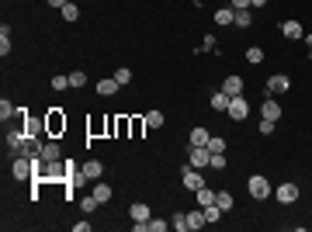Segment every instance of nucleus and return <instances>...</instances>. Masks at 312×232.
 I'll return each instance as SVG.
<instances>
[{"label":"nucleus","mask_w":312,"mask_h":232,"mask_svg":"<svg viewBox=\"0 0 312 232\" xmlns=\"http://www.w3.org/2000/svg\"><path fill=\"white\" fill-rule=\"evenodd\" d=\"M63 17H66V21H77V17H80V7L73 3V0H70V3L63 7Z\"/></svg>","instance_id":"c756f323"},{"label":"nucleus","mask_w":312,"mask_h":232,"mask_svg":"<svg viewBox=\"0 0 312 232\" xmlns=\"http://www.w3.org/2000/svg\"><path fill=\"white\" fill-rule=\"evenodd\" d=\"M250 3H253V0H229V7H233V10H246Z\"/></svg>","instance_id":"ea45409f"},{"label":"nucleus","mask_w":312,"mask_h":232,"mask_svg":"<svg viewBox=\"0 0 312 232\" xmlns=\"http://www.w3.org/2000/svg\"><path fill=\"white\" fill-rule=\"evenodd\" d=\"M243 59H246V63H250V66H260V63H264V49H260V45H250V49H246V56H243Z\"/></svg>","instance_id":"412c9836"},{"label":"nucleus","mask_w":312,"mask_h":232,"mask_svg":"<svg viewBox=\"0 0 312 232\" xmlns=\"http://www.w3.org/2000/svg\"><path fill=\"white\" fill-rule=\"evenodd\" d=\"M45 132H49L52 139L66 132V115H63L59 108H49V115H45Z\"/></svg>","instance_id":"f03ea898"},{"label":"nucleus","mask_w":312,"mask_h":232,"mask_svg":"<svg viewBox=\"0 0 312 232\" xmlns=\"http://www.w3.org/2000/svg\"><path fill=\"white\" fill-rule=\"evenodd\" d=\"M80 208H83V212H87V215H94V212H97V208H101V201H97V198H94V194H87V198H80Z\"/></svg>","instance_id":"bb28decb"},{"label":"nucleus","mask_w":312,"mask_h":232,"mask_svg":"<svg viewBox=\"0 0 312 232\" xmlns=\"http://www.w3.org/2000/svg\"><path fill=\"white\" fill-rule=\"evenodd\" d=\"M208 149H212V153H226V139H215V135H212V139H208Z\"/></svg>","instance_id":"c9c22d12"},{"label":"nucleus","mask_w":312,"mask_h":232,"mask_svg":"<svg viewBox=\"0 0 312 232\" xmlns=\"http://www.w3.org/2000/svg\"><path fill=\"white\" fill-rule=\"evenodd\" d=\"M208 139H212V132H208V128H201V125H198V128H191V135H187V142H191V146H208Z\"/></svg>","instance_id":"dca6fc26"},{"label":"nucleus","mask_w":312,"mask_h":232,"mask_svg":"<svg viewBox=\"0 0 312 232\" xmlns=\"http://www.w3.org/2000/svg\"><path fill=\"white\" fill-rule=\"evenodd\" d=\"M80 170H83L87 180H101V177H104V163H101V159H87Z\"/></svg>","instance_id":"1a4fd4ad"},{"label":"nucleus","mask_w":312,"mask_h":232,"mask_svg":"<svg viewBox=\"0 0 312 232\" xmlns=\"http://www.w3.org/2000/svg\"><path fill=\"white\" fill-rule=\"evenodd\" d=\"M180 184H184V191H198V187H205V177H201V170L198 166H184V173H180Z\"/></svg>","instance_id":"20e7f679"},{"label":"nucleus","mask_w":312,"mask_h":232,"mask_svg":"<svg viewBox=\"0 0 312 232\" xmlns=\"http://www.w3.org/2000/svg\"><path fill=\"white\" fill-rule=\"evenodd\" d=\"M10 173H14V180H31L35 177V166H31V156H17L14 163H10Z\"/></svg>","instance_id":"7ed1b4c3"},{"label":"nucleus","mask_w":312,"mask_h":232,"mask_svg":"<svg viewBox=\"0 0 312 232\" xmlns=\"http://www.w3.org/2000/svg\"><path fill=\"white\" fill-rule=\"evenodd\" d=\"M146 125H150V128H163V125H166L163 111H146Z\"/></svg>","instance_id":"393cba45"},{"label":"nucleus","mask_w":312,"mask_h":232,"mask_svg":"<svg viewBox=\"0 0 312 232\" xmlns=\"http://www.w3.org/2000/svg\"><path fill=\"white\" fill-rule=\"evenodd\" d=\"M233 17H236V10H233V7H219V10H215V24H219V28L233 24Z\"/></svg>","instance_id":"aec40b11"},{"label":"nucleus","mask_w":312,"mask_h":232,"mask_svg":"<svg viewBox=\"0 0 312 232\" xmlns=\"http://www.w3.org/2000/svg\"><path fill=\"white\" fill-rule=\"evenodd\" d=\"M42 159H45V163L63 159V149H59V142H56V139H45V146H42Z\"/></svg>","instance_id":"9d476101"},{"label":"nucleus","mask_w":312,"mask_h":232,"mask_svg":"<svg viewBox=\"0 0 312 232\" xmlns=\"http://www.w3.org/2000/svg\"><path fill=\"white\" fill-rule=\"evenodd\" d=\"M45 3H49V7H56V10H63V7H66L70 0H45Z\"/></svg>","instance_id":"79ce46f5"},{"label":"nucleus","mask_w":312,"mask_h":232,"mask_svg":"<svg viewBox=\"0 0 312 232\" xmlns=\"http://www.w3.org/2000/svg\"><path fill=\"white\" fill-rule=\"evenodd\" d=\"M250 7H257V10H260V7H267V0H253Z\"/></svg>","instance_id":"c03bdc74"},{"label":"nucleus","mask_w":312,"mask_h":232,"mask_svg":"<svg viewBox=\"0 0 312 232\" xmlns=\"http://www.w3.org/2000/svg\"><path fill=\"white\" fill-rule=\"evenodd\" d=\"M302 42L309 45V56H312V31H309V35H302Z\"/></svg>","instance_id":"37998d69"},{"label":"nucleus","mask_w":312,"mask_h":232,"mask_svg":"<svg viewBox=\"0 0 312 232\" xmlns=\"http://www.w3.org/2000/svg\"><path fill=\"white\" fill-rule=\"evenodd\" d=\"M90 194H94V198H97V201H101V205H108V201H111V198H115V191H111V187H108V184H101V180H97V184H94V191H90Z\"/></svg>","instance_id":"f3484780"},{"label":"nucleus","mask_w":312,"mask_h":232,"mask_svg":"<svg viewBox=\"0 0 312 232\" xmlns=\"http://www.w3.org/2000/svg\"><path fill=\"white\" fill-rule=\"evenodd\" d=\"M132 232H150V222H132Z\"/></svg>","instance_id":"a19ab883"},{"label":"nucleus","mask_w":312,"mask_h":232,"mask_svg":"<svg viewBox=\"0 0 312 232\" xmlns=\"http://www.w3.org/2000/svg\"><path fill=\"white\" fill-rule=\"evenodd\" d=\"M132 132V118H115V135L122 139V135H129Z\"/></svg>","instance_id":"a878e982"},{"label":"nucleus","mask_w":312,"mask_h":232,"mask_svg":"<svg viewBox=\"0 0 312 232\" xmlns=\"http://www.w3.org/2000/svg\"><path fill=\"white\" fill-rule=\"evenodd\" d=\"M233 24H236V28H250V24H253V14H250V7H246V10H236Z\"/></svg>","instance_id":"b1692460"},{"label":"nucleus","mask_w":312,"mask_h":232,"mask_svg":"<svg viewBox=\"0 0 312 232\" xmlns=\"http://www.w3.org/2000/svg\"><path fill=\"white\" fill-rule=\"evenodd\" d=\"M170 226H173V232H187V215H184V212H177V215L170 219Z\"/></svg>","instance_id":"cd10ccee"},{"label":"nucleus","mask_w":312,"mask_h":232,"mask_svg":"<svg viewBox=\"0 0 312 232\" xmlns=\"http://www.w3.org/2000/svg\"><path fill=\"white\" fill-rule=\"evenodd\" d=\"M187 163H191V166H198V170H201V166H212V149H208V146H191Z\"/></svg>","instance_id":"39448f33"},{"label":"nucleus","mask_w":312,"mask_h":232,"mask_svg":"<svg viewBox=\"0 0 312 232\" xmlns=\"http://www.w3.org/2000/svg\"><path fill=\"white\" fill-rule=\"evenodd\" d=\"M166 229H170L166 219H150V232H166Z\"/></svg>","instance_id":"2f4dec72"},{"label":"nucleus","mask_w":312,"mask_h":232,"mask_svg":"<svg viewBox=\"0 0 312 232\" xmlns=\"http://www.w3.org/2000/svg\"><path fill=\"white\" fill-rule=\"evenodd\" d=\"M49 87H52V90H66V87H70V77H52Z\"/></svg>","instance_id":"f704fd0d"},{"label":"nucleus","mask_w":312,"mask_h":232,"mask_svg":"<svg viewBox=\"0 0 312 232\" xmlns=\"http://www.w3.org/2000/svg\"><path fill=\"white\" fill-rule=\"evenodd\" d=\"M70 87H87V73H83V70L70 73Z\"/></svg>","instance_id":"473e14b6"},{"label":"nucleus","mask_w":312,"mask_h":232,"mask_svg":"<svg viewBox=\"0 0 312 232\" xmlns=\"http://www.w3.org/2000/svg\"><path fill=\"white\" fill-rule=\"evenodd\" d=\"M288 87H292V80L285 77V73H274V77H267V94H271V97H278V94H288Z\"/></svg>","instance_id":"0eeeda50"},{"label":"nucleus","mask_w":312,"mask_h":232,"mask_svg":"<svg viewBox=\"0 0 312 232\" xmlns=\"http://www.w3.org/2000/svg\"><path fill=\"white\" fill-rule=\"evenodd\" d=\"M129 219H132V222H150V219H153V212H150V205L136 201V205L129 208Z\"/></svg>","instance_id":"f8f14e48"},{"label":"nucleus","mask_w":312,"mask_h":232,"mask_svg":"<svg viewBox=\"0 0 312 232\" xmlns=\"http://www.w3.org/2000/svg\"><path fill=\"white\" fill-rule=\"evenodd\" d=\"M143 128H150V125H146V115H143V118H132V135H136V139L143 135Z\"/></svg>","instance_id":"7c9ffc66"},{"label":"nucleus","mask_w":312,"mask_h":232,"mask_svg":"<svg viewBox=\"0 0 312 232\" xmlns=\"http://www.w3.org/2000/svg\"><path fill=\"white\" fill-rule=\"evenodd\" d=\"M212 111H229V94H212Z\"/></svg>","instance_id":"5701e85b"},{"label":"nucleus","mask_w":312,"mask_h":232,"mask_svg":"<svg viewBox=\"0 0 312 232\" xmlns=\"http://www.w3.org/2000/svg\"><path fill=\"white\" fill-rule=\"evenodd\" d=\"M115 80H118L122 87H125V83H132V70H129V66H122V70L115 73Z\"/></svg>","instance_id":"72a5a7b5"},{"label":"nucleus","mask_w":312,"mask_h":232,"mask_svg":"<svg viewBox=\"0 0 312 232\" xmlns=\"http://www.w3.org/2000/svg\"><path fill=\"white\" fill-rule=\"evenodd\" d=\"M260 115H264V118H271V121H278V118H281L285 111H281V104H278V101H274V97L267 94V101H264V108H260Z\"/></svg>","instance_id":"9b49d317"},{"label":"nucleus","mask_w":312,"mask_h":232,"mask_svg":"<svg viewBox=\"0 0 312 232\" xmlns=\"http://www.w3.org/2000/svg\"><path fill=\"white\" fill-rule=\"evenodd\" d=\"M118 87H122V83H118L115 77L97 80V94H101V97H111V94H118Z\"/></svg>","instance_id":"4468645a"},{"label":"nucleus","mask_w":312,"mask_h":232,"mask_svg":"<svg viewBox=\"0 0 312 232\" xmlns=\"http://www.w3.org/2000/svg\"><path fill=\"white\" fill-rule=\"evenodd\" d=\"M14 111H17V108H14V104H10V101H7V97H3V101H0V121H3V125H7V118H10V115H14Z\"/></svg>","instance_id":"c85d7f7f"},{"label":"nucleus","mask_w":312,"mask_h":232,"mask_svg":"<svg viewBox=\"0 0 312 232\" xmlns=\"http://www.w3.org/2000/svg\"><path fill=\"white\" fill-rule=\"evenodd\" d=\"M281 31H285V38H302V35H306V31H302V24H299L295 17L281 21Z\"/></svg>","instance_id":"2eb2a0df"},{"label":"nucleus","mask_w":312,"mask_h":232,"mask_svg":"<svg viewBox=\"0 0 312 232\" xmlns=\"http://www.w3.org/2000/svg\"><path fill=\"white\" fill-rule=\"evenodd\" d=\"M212 170H226V153H212Z\"/></svg>","instance_id":"e433bc0d"},{"label":"nucleus","mask_w":312,"mask_h":232,"mask_svg":"<svg viewBox=\"0 0 312 232\" xmlns=\"http://www.w3.org/2000/svg\"><path fill=\"white\" fill-rule=\"evenodd\" d=\"M246 191H250V198H253V201H267V198H274L271 180H267V177H260V173H253V177L246 180Z\"/></svg>","instance_id":"f257e3e1"},{"label":"nucleus","mask_w":312,"mask_h":232,"mask_svg":"<svg viewBox=\"0 0 312 232\" xmlns=\"http://www.w3.org/2000/svg\"><path fill=\"white\" fill-rule=\"evenodd\" d=\"M271 132H274V121L264 118V121H260V135H271Z\"/></svg>","instance_id":"58836bf2"},{"label":"nucleus","mask_w":312,"mask_h":232,"mask_svg":"<svg viewBox=\"0 0 312 232\" xmlns=\"http://www.w3.org/2000/svg\"><path fill=\"white\" fill-rule=\"evenodd\" d=\"M215 205H219V208H222V212H233V194H229V191H215Z\"/></svg>","instance_id":"4be33fe9"},{"label":"nucleus","mask_w":312,"mask_h":232,"mask_svg":"<svg viewBox=\"0 0 312 232\" xmlns=\"http://www.w3.org/2000/svg\"><path fill=\"white\" fill-rule=\"evenodd\" d=\"M201 226H208V219H205V208H198V212H187V232H191V229H201Z\"/></svg>","instance_id":"6ab92c4d"},{"label":"nucleus","mask_w":312,"mask_h":232,"mask_svg":"<svg viewBox=\"0 0 312 232\" xmlns=\"http://www.w3.org/2000/svg\"><path fill=\"white\" fill-rule=\"evenodd\" d=\"M233 121H243L246 115H250V104H246V97L239 94V97H229V111H226Z\"/></svg>","instance_id":"423d86ee"},{"label":"nucleus","mask_w":312,"mask_h":232,"mask_svg":"<svg viewBox=\"0 0 312 232\" xmlns=\"http://www.w3.org/2000/svg\"><path fill=\"white\" fill-rule=\"evenodd\" d=\"M194 198H198V208H212L215 205V191H208V187H198Z\"/></svg>","instance_id":"a211bd4d"},{"label":"nucleus","mask_w":312,"mask_h":232,"mask_svg":"<svg viewBox=\"0 0 312 232\" xmlns=\"http://www.w3.org/2000/svg\"><path fill=\"white\" fill-rule=\"evenodd\" d=\"M222 94H229V97H239V94H243V77H226L222 80Z\"/></svg>","instance_id":"ddd939ff"},{"label":"nucleus","mask_w":312,"mask_h":232,"mask_svg":"<svg viewBox=\"0 0 312 232\" xmlns=\"http://www.w3.org/2000/svg\"><path fill=\"white\" fill-rule=\"evenodd\" d=\"M274 198H278L281 205H295V201H299V184H292V180L281 184V187L274 191Z\"/></svg>","instance_id":"6e6552de"},{"label":"nucleus","mask_w":312,"mask_h":232,"mask_svg":"<svg viewBox=\"0 0 312 232\" xmlns=\"http://www.w3.org/2000/svg\"><path fill=\"white\" fill-rule=\"evenodd\" d=\"M201 49L212 52V49H215V35H205V38H201Z\"/></svg>","instance_id":"4c0bfd02"}]
</instances>
